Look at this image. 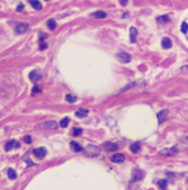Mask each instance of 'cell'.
Wrapping results in <instances>:
<instances>
[{"mask_svg":"<svg viewBox=\"0 0 188 190\" xmlns=\"http://www.w3.org/2000/svg\"><path fill=\"white\" fill-rule=\"evenodd\" d=\"M32 92H33V95H34V93H40L41 92V89L37 87V86H34L33 90H32Z\"/></svg>","mask_w":188,"mask_h":190,"instance_id":"83f0119b","label":"cell"},{"mask_svg":"<svg viewBox=\"0 0 188 190\" xmlns=\"http://www.w3.org/2000/svg\"><path fill=\"white\" fill-rule=\"evenodd\" d=\"M105 149L107 151H111V152H114V151H116L118 149V145L115 143H106L105 144Z\"/></svg>","mask_w":188,"mask_h":190,"instance_id":"4fadbf2b","label":"cell"},{"mask_svg":"<svg viewBox=\"0 0 188 190\" xmlns=\"http://www.w3.org/2000/svg\"><path fill=\"white\" fill-rule=\"evenodd\" d=\"M127 1H128V0H119V2H121V5L122 6H126Z\"/></svg>","mask_w":188,"mask_h":190,"instance_id":"836d02e7","label":"cell"},{"mask_svg":"<svg viewBox=\"0 0 188 190\" xmlns=\"http://www.w3.org/2000/svg\"><path fill=\"white\" fill-rule=\"evenodd\" d=\"M56 126H58V124L55 122H46V123L42 124V127L46 129H54L56 128Z\"/></svg>","mask_w":188,"mask_h":190,"instance_id":"8fae6325","label":"cell"},{"mask_svg":"<svg viewBox=\"0 0 188 190\" xmlns=\"http://www.w3.org/2000/svg\"><path fill=\"white\" fill-rule=\"evenodd\" d=\"M144 177V173H143V171L141 170H134V172H133V177H132V181H139V180H141Z\"/></svg>","mask_w":188,"mask_h":190,"instance_id":"9c48e42d","label":"cell"},{"mask_svg":"<svg viewBox=\"0 0 188 190\" xmlns=\"http://www.w3.org/2000/svg\"><path fill=\"white\" fill-rule=\"evenodd\" d=\"M28 28H29V26L27 25V24H18V25L16 26L15 31L17 34H24L25 32L28 31Z\"/></svg>","mask_w":188,"mask_h":190,"instance_id":"277c9868","label":"cell"},{"mask_svg":"<svg viewBox=\"0 0 188 190\" xmlns=\"http://www.w3.org/2000/svg\"><path fill=\"white\" fill-rule=\"evenodd\" d=\"M83 152H85V154L88 155V156H97V155H99L100 153V149L96 146V145H87L86 147L83 149Z\"/></svg>","mask_w":188,"mask_h":190,"instance_id":"6da1fadb","label":"cell"},{"mask_svg":"<svg viewBox=\"0 0 188 190\" xmlns=\"http://www.w3.org/2000/svg\"><path fill=\"white\" fill-rule=\"evenodd\" d=\"M181 32H183L184 34H186L188 32V24L186 21H184L183 24H181Z\"/></svg>","mask_w":188,"mask_h":190,"instance_id":"484cf974","label":"cell"},{"mask_svg":"<svg viewBox=\"0 0 188 190\" xmlns=\"http://www.w3.org/2000/svg\"><path fill=\"white\" fill-rule=\"evenodd\" d=\"M14 147H19V142H17L15 139H13V141H9V142H7L5 145V150L6 151H9V150L14 149Z\"/></svg>","mask_w":188,"mask_h":190,"instance_id":"52a82bcc","label":"cell"},{"mask_svg":"<svg viewBox=\"0 0 188 190\" xmlns=\"http://www.w3.org/2000/svg\"><path fill=\"white\" fill-rule=\"evenodd\" d=\"M91 17H94V18H106L107 14L105 12V11L98 10V11H96V12L91 14Z\"/></svg>","mask_w":188,"mask_h":190,"instance_id":"9a60e30c","label":"cell"},{"mask_svg":"<svg viewBox=\"0 0 188 190\" xmlns=\"http://www.w3.org/2000/svg\"><path fill=\"white\" fill-rule=\"evenodd\" d=\"M88 110L87 109H79V110H77L76 112V116L77 117H87L88 116Z\"/></svg>","mask_w":188,"mask_h":190,"instance_id":"2e32d148","label":"cell"},{"mask_svg":"<svg viewBox=\"0 0 188 190\" xmlns=\"http://www.w3.org/2000/svg\"><path fill=\"white\" fill-rule=\"evenodd\" d=\"M46 47H47V45H46L45 42H40V48H41L42 51H43V50H45Z\"/></svg>","mask_w":188,"mask_h":190,"instance_id":"4dcf8cb0","label":"cell"},{"mask_svg":"<svg viewBox=\"0 0 188 190\" xmlns=\"http://www.w3.org/2000/svg\"><path fill=\"white\" fill-rule=\"evenodd\" d=\"M24 141H25V143L31 144L32 143V137L29 136V135H27V136H25V137H24Z\"/></svg>","mask_w":188,"mask_h":190,"instance_id":"f1b7e54d","label":"cell"},{"mask_svg":"<svg viewBox=\"0 0 188 190\" xmlns=\"http://www.w3.org/2000/svg\"><path fill=\"white\" fill-rule=\"evenodd\" d=\"M70 145H71V147L76 152H81V151H83V149H82L81 146L77 143V142H71V143H70Z\"/></svg>","mask_w":188,"mask_h":190,"instance_id":"ffe728a7","label":"cell"},{"mask_svg":"<svg viewBox=\"0 0 188 190\" xmlns=\"http://www.w3.org/2000/svg\"><path fill=\"white\" fill-rule=\"evenodd\" d=\"M180 141H181V142H184V143L188 144V136H184V137H181V139H180Z\"/></svg>","mask_w":188,"mask_h":190,"instance_id":"1f68e13d","label":"cell"},{"mask_svg":"<svg viewBox=\"0 0 188 190\" xmlns=\"http://www.w3.org/2000/svg\"><path fill=\"white\" fill-rule=\"evenodd\" d=\"M23 9H24V5H23V4H21V5H18V7L16 8V10H17V11H21Z\"/></svg>","mask_w":188,"mask_h":190,"instance_id":"d6a6232c","label":"cell"},{"mask_svg":"<svg viewBox=\"0 0 188 190\" xmlns=\"http://www.w3.org/2000/svg\"><path fill=\"white\" fill-rule=\"evenodd\" d=\"M45 38H46V34L40 33V42H45Z\"/></svg>","mask_w":188,"mask_h":190,"instance_id":"f546056e","label":"cell"},{"mask_svg":"<svg viewBox=\"0 0 188 190\" xmlns=\"http://www.w3.org/2000/svg\"><path fill=\"white\" fill-rule=\"evenodd\" d=\"M34 154H35L36 158L38 159H43L46 155V150L44 147H38V149L34 150Z\"/></svg>","mask_w":188,"mask_h":190,"instance_id":"ba28073f","label":"cell"},{"mask_svg":"<svg viewBox=\"0 0 188 190\" xmlns=\"http://www.w3.org/2000/svg\"><path fill=\"white\" fill-rule=\"evenodd\" d=\"M46 1H49V0H46Z\"/></svg>","mask_w":188,"mask_h":190,"instance_id":"e575fe53","label":"cell"},{"mask_svg":"<svg viewBox=\"0 0 188 190\" xmlns=\"http://www.w3.org/2000/svg\"><path fill=\"white\" fill-rule=\"evenodd\" d=\"M8 177H9V179H11V180L16 179V177H17V175H16L15 170H13V169H9V170H8Z\"/></svg>","mask_w":188,"mask_h":190,"instance_id":"cb8c5ba5","label":"cell"},{"mask_svg":"<svg viewBox=\"0 0 188 190\" xmlns=\"http://www.w3.org/2000/svg\"><path fill=\"white\" fill-rule=\"evenodd\" d=\"M29 79H31L32 81H34V82H37L40 79H41V74H40V72L38 71H32L29 73Z\"/></svg>","mask_w":188,"mask_h":190,"instance_id":"30bf717a","label":"cell"},{"mask_svg":"<svg viewBox=\"0 0 188 190\" xmlns=\"http://www.w3.org/2000/svg\"><path fill=\"white\" fill-rule=\"evenodd\" d=\"M47 27H49L51 31H53V29H54V28L56 27L55 21H54V19H50V21H47Z\"/></svg>","mask_w":188,"mask_h":190,"instance_id":"603a6c76","label":"cell"},{"mask_svg":"<svg viewBox=\"0 0 188 190\" xmlns=\"http://www.w3.org/2000/svg\"><path fill=\"white\" fill-rule=\"evenodd\" d=\"M116 57L122 62V63H128V62H131V55L127 54V53H124V52H121V53L116 54Z\"/></svg>","mask_w":188,"mask_h":190,"instance_id":"3957f363","label":"cell"},{"mask_svg":"<svg viewBox=\"0 0 188 190\" xmlns=\"http://www.w3.org/2000/svg\"><path fill=\"white\" fill-rule=\"evenodd\" d=\"M168 115H169V110L168 109H163L162 112H160V113L158 114V122H159V124L164 122L167 119Z\"/></svg>","mask_w":188,"mask_h":190,"instance_id":"5b68a950","label":"cell"},{"mask_svg":"<svg viewBox=\"0 0 188 190\" xmlns=\"http://www.w3.org/2000/svg\"><path fill=\"white\" fill-rule=\"evenodd\" d=\"M82 134V129L81 128H73V135L74 136H79Z\"/></svg>","mask_w":188,"mask_h":190,"instance_id":"4316f807","label":"cell"},{"mask_svg":"<svg viewBox=\"0 0 188 190\" xmlns=\"http://www.w3.org/2000/svg\"><path fill=\"white\" fill-rule=\"evenodd\" d=\"M158 186H159V188L161 190H166L167 189V187H168V181L167 180H159L158 181Z\"/></svg>","mask_w":188,"mask_h":190,"instance_id":"ac0fdd59","label":"cell"},{"mask_svg":"<svg viewBox=\"0 0 188 190\" xmlns=\"http://www.w3.org/2000/svg\"><path fill=\"white\" fill-rule=\"evenodd\" d=\"M171 46H173V43H171V41H170L168 37L162 38V47H164V48H170Z\"/></svg>","mask_w":188,"mask_h":190,"instance_id":"e0dca14e","label":"cell"},{"mask_svg":"<svg viewBox=\"0 0 188 190\" xmlns=\"http://www.w3.org/2000/svg\"><path fill=\"white\" fill-rule=\"evenodd\" d=\"M136 35H137V29L135 27H131V28H130V38H131V42H132V43L135 42Z\"/></svg>","mask_w":188,"mask_h":190,"instance_id":"7c38bea8","label":"cell"},{"mask_svg":"<svg viewBox=\"0 0 188 190\" xmlns=\"http://www.w3.org/2000/svg\"><path fill=\"white\" fill-rule=\"evenodd\" d=\"M69 122H70V119L68 118V117H66L64 119H62L61 123H60V125H61V127H66V126L69 125Z\"/></svg>","mask_w":188,"mask_h":190,"instance_id":"d4e9b609","label":"cell"},{"mask_svg":"<svg viewBox=\"0 0 188 190\" xmlns=\"http://www.w3.org/2000/svg\"><path fill=\"white\" fill-rule=\"evenodd\" d=\"M29 2H31V5L33 6V8L36 9V10H41L42 8V4L38 1V0H29Z\"/></svg>","mask_w":188,"mask_h":190,"instance_id":"5bb4252c","label":"cell"},{"mask_svg":"<svg viewBox=\"0 0 188 190\" xmlns=\"http://www.w3.org/2000/svg\"><path fill=\"white\" fill-rule=\"evenodd\" d=\"M158 23H160V24H166L169 21V17L167 15H163V16H160V17H158L157 18Z\"/></svg>","mask_w":188,"mask_h":190,"instance_id":"44dd1931","label":"cell"},{"mask_svg":"<svg viewBox=\"0 0 188 190\" xmlns=\"http://www.w3.org/2000/svg\"><path fill=\"white\" fill-rule=\"evenodd\" d=\"M124 161H125V156L122 153H116L112 156V162L114 163H122Z\"/></svg>","mask_w":188,"mask_h":190,"instance_id":"8992f818","label":"cell"},{"mask_svg":"<svg viewBox=\"0 0 188 190\" xmlns=\"http://www.w3.org/2000/svg\"><path fill=\"white\" fill-rule=\"evenodd\" d=\"M141 150V145H140V143H133L132 145H131V151H132L133 153H137L139 151Z\"/></svg>","mask_w":188,"mask_h":190,"instance_id":"d6986e66","label":"cell"},{"mask_svg":"<svg viewBox=\"0 0 188 190\" xmlns=\"http://www.w3.org/2000/svg\"><path fill=\"white\" fill-rule=\"evenodd\" d=\"M66 100L70 103H74L77 101V97L76 96H72V95H66Z\"/></svg>","mask_w":188,"mask_h":190,"instance_id":"7402d4cb","label":"cell"},{"mask_svg":"<svg viewBox=\"0 0 188 190\" xmlns=\"http://www.w3.org/2000/svg\"><path fill=\"white\" fill-rule=\"evenodd\" d=\"M178 153L177 146H173V147H168V149H163L160 151V155L162 156H173Z\"/></svg>","mask_w":188,"mask_h":190,"instance_id":"7a4b0ae2","label":"cell"}]
</instances>
